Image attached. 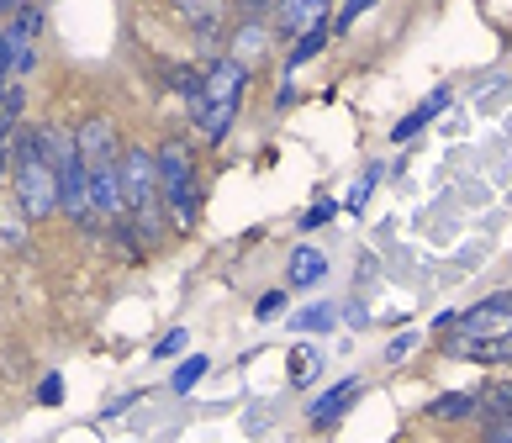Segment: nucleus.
Returning <instances> with one entry per match:
<instances>
[{"instance_id": "obj_14", "label": "nucleus", "mask_w": 512, "mask_h": 443, "mask_svg": "<svg viewBox=\"0 0 512 443\" xmlns=\"http://www.w3.org/2000/svg\"><path fill=\"white\" fill-rule=\"evenodd\" d=\"M22 106H27L22 85H11L6 101H0V180H6V164H11V143H16V127H22Z\"/></svg>"}, {"instance_id": "obj_29", "label": "nucleus", "mask_w": 512, "mask_h": 443, "mask_svg": "<svg viewBox=\"0 0 512 443\" xmlns=\"http://www.w3.org/2000/svg\"><path fill=\"white\" fill-rule=\"evenodd\" d=\"M280 306H286V291H270V296H259V306H254V312H259V317H275Z\"/></svg>"}, {"instance_id": "obj_30", "label": "nucleus", "mask_w": 512, "mask_h": 443, "mask_svg": "<svg viewBox=\"0 0 512 443\" xmlns=\"http://www.w3.org/2000/svg\"><path fill=\"white\" fill-rule=\"evenodd\" d=\"M412 349H417V333H402V338H396L391 349H386V359H407Z\"/></svg>"}, {"instance_id": "obj_4", "label": "nucleus", "mask_w": 512, "mask_h": 443, "mask_svg": "<svg viewBox=\"0 0 512 443\" xmlns=\"http://www.w3.org/2000/svg\"><path fill=\"white\" fill-rule=\"evenodd\" d=\"M122 206L127 222L143 227V238L164 233V206H159V175H154V153L143 148H122Z\"/></svg>"}, {"instance_id": "obj_13", "label": "nucleus", "mask_w": 512, "mask_h": 443, "mask_svg": "<svg viewBox=\"0 0 512 443\" xmlns=\"http://www.w3.org/2000/svg\"><path fill=\"white\" fill-rule=\"evenodd\" d=\"M449 101H454V90H449V85H439V90H433L423 106H417V111H407V117L391 127V143H407V138H417V132H423V127H428L433 117H439V111H444Z\"/></svg>"}, {"instance_id": "obj_6", "label": "nucleus", "mask_w": 512, "mask_h": 443, "mask_svg": "<svg viewBox=\"0 0 512 443\" xmlns=\"http://www.w3.org/2000/svg\"><path fill=\"white\" fill-rule=\"evenodd\" d=\"M37 37H43V6L27 0V6L0 27V43H6V59H11V80H27L37 69Z\"/></svg>"}, {"instance_id": "obj_10", "label": "nucleus", "mask_w": 512, "mask_h": 443, "mask_svg": "<svg viewBox=\"0 0 512 443\" xmlns=\"http://www.w3.org/2000/svg\"><path fill=\"white\" fill-rule=\"evenodd\" d=\"M444 349L454 359H476V364H512V327L497 338H449Z\"/></svg>"}, {"instance_id": "obj_16", "label": "nucleus", "mask_w": 512, "mask_h": 443, "mask_svg": "<svg viewBox=\"0 0 512 443\" xmlns=\"http://www.w3.org/2000/svg\"><path fill=\"white\" fill-rule=\"evenodd\" d=\"M322 275H328V259H322L317 248H296L291 264H286V280L296 285V291H307V285H317Z\"/></svg>"}, {"instance_id": "obj_2", "label": "nucleus", "mask_w": 512, "mask_h": 443, "mask_svg": "<svg viewBox=\"0 0 512 443\" xmlns=\"http://www.w3.org/2000/svg\"><path fill=\"white\" fill-rule=\"evenodd\" d=\"M243 90H249V69H243L238 59L206 64L201 95H196V106H191V117H196V127H201L206 143H222L227 132H233L238 106H243Z\"/></svg>"}, {"instance_id": "obj_5", "label": "nucleus", "mask_w": 512, "mask_h": 443, "mask_svg": "<svg viewBox=\"0 0 512 443\" xmlns=\"http://www.w3.org/2000/svg\"><path fill=\"white\" fill-rule=\"evenodd\" d=\"M48 153H53V175H59V211L74 227H90L96 222V211H90V175H85L80 148H74V132L48 127Z\"/></svg>"}, {"instance_id": "obj_24", "label": "nucleus", "mask_w": 512, "mask_h": 443, "mask_svg": "<svg viewBox=\"0 0 512 443\" xmlns=\"http://www.w3.org/2000/svg\"><path fill=\"white\" fill-rule=\"evenodd\" d=\"M291 380H296V385H312V380H317V354H312V349H296V354H291Z\"/></svg>"}, {"instance_id": "obj_23", "label": "nucleus", "mask_w": 512, "mask_h": 443, "mask_svg": "<svg viewBox=\"0 0 512 443\" xmlns=\"http://www.w3.org/2000/svg\"><path fill=\"white\" fill-rule=\"evenodd\" d=\"M191 349V333L185 327H175V333H164L159 343H154V359H175V354H185Z\"/></svg>"}, {"instance_id": "obj_12", "label": "nucleus", "mask_w": 512, "mask_h": 443, "mask_svg": "<svg viewBox=\"0 0 512 443\" xmlns=\"http://www.w3.org/2000/svg\"><path fill=\"white\" fill-rule=\"evenodd\" d=\"M354 396H359V380L349 375V380H338L328 396H317L312 401V428L322 433V428H333V422H344V412L354 407Z\"/></svg>"}, {"instance_id": "obj_21", "label": "nucleus", "mask_w": 512, "mask_h": 443, "mask_svg": "<svg viewBox=\"0 0 512 443\" xmlns=\"http://www.w3.org/2000/svg\"><path fill=\"white\" fill-rule=\"evenodd\" d=\"M0 233H6L11 243H22V233H27V211L16 206V201H11V206L0 201Z\"/></svg>"}, {"instance_id": "obj_22", "label": "nucleus", "mask_w": 512, "mask_h": 443, "mask_svg": "<svg viewBox=\"0 0 512 443\" xmlns=\"http://www.w3.org/2000/svg\"><path fill=\"white\" fill-rule=\"evenodd\" d=\"M254 53H264V32H259V27H243V32H238V48H233V59H238L243 69H249V59H254Z\"/></svg>"}, {"instance_id": "obj_17", "label": "nucleus", "mask_w": 512, "mask_h": 443, "mask_svg": "<svg viewBox=\"0 0 512 443\" xmlns=\"http://www.w3.org/2000/svg\"><path fill=\"white\" fill-rule=\"evenodd\" d=\"M476 417H481V422H502V417H512V380L486 385L481 401H476Z\"/></svg>"}, {"instance_id": "obj_27", "label": "nucleus", "mask_w": 512, "mask_h": 443, "mask_svg": "<svg viewBox=\"0 0 512 443\" xmlns=\"http://www.w3.org/2000/svg\"><path fill=\"white\" fill-rule=\"evenodd\" d=\"M37 401H43V407H59L64 401V375H48L43 385H37Z\"/></svg>"}, {"instance_id": "obj_7", "label": "nucleus", "mask_w": 512, "mask_h": 443, "mask_svg": "<svg viewBox=\"0 0 512 443\" xmlns=\"http://www.w3.org/2000/svg\"><path fill=\"white\" fill-rule=\"evenodd\" d=\"M74 148H80V159H85V175L117 169V159H122V138H117V127H111V117H85L74 127Z\"/></svg>"}, {"instance_id": "obj_33", "label": "nucleus", "mask_w": 512, "mask_h": 443, "mask_svg": "<svg viewBox=\"0 0 512 443\" xmlns=\"http://www.w3.org/2000/svg\"><path fill=\"white\" fill-rule=\"evenodd\" d=\"M22 6H27V0H0V16H16Z\"/></svg>"}, {"instance_id": "obj_31", "label": "nucleus", "mask_w": 512, "mask_h": 443, "mask_svg": "<svg viewBox=\"0 0 512 443\" xmlns=\"http://www.w3.org/2000/svg\"><path fill=\"white\" fill-rule=\"evenodd\" d=\"M233 6H238V11H249V16H259V11H270L275 0H233Z\"/></svg>"}, {"instance_id": "obj_20", "label": "nucleus", "mask_w": 512, "mask_h": 443, "mask_svg": "<svg viewBox=\"0 0 512 443\" xmlns=\"http://www.w3.org/2000/svg\"><path fill=\"white\" fill-rule=\"evenodd\" d=\"M333 327V306H307V312H296V333H328Z\"/></svg>"}, {"instance_id": "obj_9", "label": "nucleus", "mask_w": 512, "mask_h": 443, "mask_svg": "<svg viewBox=\"0 0 512 443\" xmlns=\"http://www.w3.org/2000/svg\"><path fill=\"white\" fill-rule=\"evenodd\" d=\"M328 6H333V0H275V32L296 43L301 32L328 27Z\"/></svg>"}, {"instance_id": "obj_32", "label": "nucleus", "mask_w": 512, "mask_h": 443, "mask_svg": "<svg viewBox=\"0 0 512 443\" xmlns=\"http://www.w3.org/2000/svg\"><path fill=\"white\" fill-rule=\"evenodd\" d=\"M6 80H11V59H6V43H0V101H6Z\"/></svg>"}, {"instance_id": "obj_15", "label": "nucleus", "mask_w": 512, "mask_h": 443, "mask_svg": "<svg viewBox=\"0 0 512 443\" xmlns=\"http://www.w3.org/2000/svg\"><path fill=\"white\" fill-rule=\"evenodd\" d=\"M476 401H481V391H444L428 401V417L433 422H470L476 417Z\"/></svg>"}, {"instance_id": "obj_11", "label": "nucleus", "mask_w": 512, "mask_h": 443, "mask_svg": "<svg viewBox=\"0 0 512 443\" xmlns=\"http://www.w3.org/2000/svg\"><path fill=\"white\" fill-rule=\"evenodd\" d=\"M175 6V16L185 27H196L201 32V43L212 48V37L222 32V16H227V0H169Z\"/></svg>"}, {"instance_id": "obj_25", "label": "nucleus", "mask_w": 512, "mask_h": 443, "mask_svg": "<svg viewBox=\"0 0 512 443\" xmlns=\"http://www.w3.org/2000/svg\"><path fill=\"white\" fill-rule=\"evenodd\" d=\"M375 180H381V164H370L365 175H359V185L349 190V201H344V206H349V211H359V206H365V201H370V190H375Z\"/></svg>"}, {"instance_id": "obj_8", "label": "nucleus", "mask_w": 512, "mask_h": 443, "mask_svg": "<svg viewBox=\"0 0 512 443\" xmlns=\"http://www.w3.org/2000/svg\"><path fill=\"white\" fill-rule=\"evenodd\" d=\"M454 327H460L454 338H497V333H507L512 327V291H497V296L476 301L470 312L454 317Z\"/></svg>"}, {"instance_id": "obj_18", "label": "nucleus", "mask_w": 512, "mask_h": 443, "mask_svg": "<svg viewBox=\"0 0 512 443\" xmlns=\"http://www.w3.org/2000/svg\"><path fill=\"white\" fill-rule=\"evenodd\" d=\"M322 48H328V27H317V32H301L296 43H291V59H286V80H291V74H296L301 64H307V59H317Z\"/></svg>"}, {"instance_id": "obj_28", "label": "nucleus", "mask_w": 512, "mask_h": 443, "mask_svg": "<svg viewBox=\"0 0 512 443\" xmlns=\"http://www.w3.org/2000/svg\"><path fill=\"white\" fill-rule=\"evenodd\" d=\"M375 6V0H344V11H338V32H349L354 22H359V16H365Z\"/></svg>"}, {"instance_id": "obj_19", "label": "nucleus", "mask_w": 512, "mask_h": 443, "mask_svg": "<svg viewBox=\"0 0 512 443\" xmlns=\"http://www.w3.org/2000/svg\"><path fill=\"white\" fill-rule=\"evenodd\" d=\"M201 375H206V354H191V359H185L175 375H169V391H175V396L196 391V385H201Z\"/></svg>"}, {"instance_id": "obj_26", "label": "nucleus", "mask_w": 512, "mask_h": 443, "mask_svg": "<svg viewBox=\"0 0 512 443\" xmlns=\"http://www.w3.org/2000/svg\"><path fill=\"white\" fill-rule=\"evenodd\" d=\"M338 217V201H317L312 211H307V217H301V227H307V233H312V227H322V222H333Z\"/></svg>"}, {"instance_id": "obj_3", "label": "nucleus", "mask_w": 512, "mask_h": 443, "mask_svg": "<svg viewBox=\"0 0 512 443\" xmlns=\"http://www.w3.org/2000/svg\"><path fill=\"white\" fill-rule=\"evenodd\" d=\"M154 175H159V206H164V222L191 233L196 217H201V180H196V159L180 138H169L154 153Z\"/></svg>"}, {"instance_id": "obj_1", "label": "nucleus", "mask_w": 512, "mask_h": 443, "mask_svg": "<svg viewBox=\"0 0 512 443\" xmlns=\"http://www.w3.org/2000/svg\"><path fill=\"white\" fill-rule=\"evenodd\" d=\"M11 190H16V206L27 211V222H43V217L59 211V175H53L48 127H16V143H11Z\"/></svg>"}]
</instances>
